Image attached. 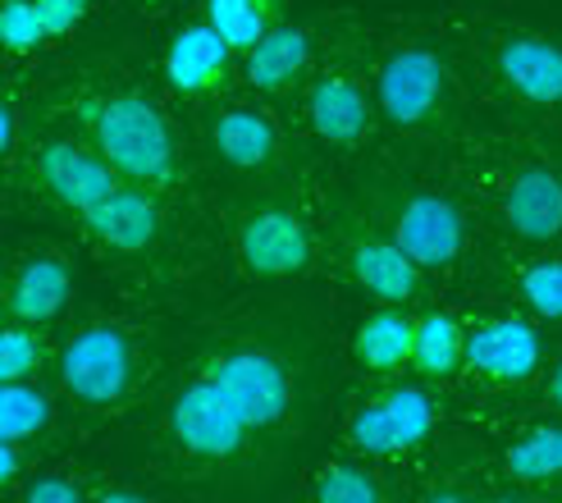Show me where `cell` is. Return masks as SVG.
I'll use <instances>...</instances> for the list:
<instances>
[{"label": "cell", "instance_id": "cell-5", "mask_svg": "<svg viewBox=\"0 0 562 503\" xmlns=\"http://www.w3.org/2000/svg\"><path fill=\"white\" fill-rule=\"evenodd\" d=\"M443 88H448V69L439 55L426 46H403L380 69V110L389 115V124L416 128L439 110Z\"/></svg>", "mask_w": 562, "mask_h": 503}, {"label": "cell", "instance_id": "cell-12", "mask_svg": "<svg viewBox=\"0 0 562 503\" xmlns=\"http://www.w3.org/2000/svg\"><path fill=\"white\" fill-rule=\"evenodd\" d=\"M229 55H234V46L224 42L211 23L183 27V33H175L170 51H165V78H170L183 97L215 92L224 74H229Z\"/></svg>", "mask_w": 562, "mask_h": 503}, {"label": "cell", "instance_id": "cell-17", "mask_svg": "<svg viewBox=\"0 0 562 503\" xmlns=\"http://www.w3.org/2000/svg\"><path fill=\"white\" fill-rule=\"evenodd\" d=\"M211 143H215L220 160H229L234 170H261L279 152V133L257 110H224L211 124Z\"/></svg>", "mask_w": 562, "mask_h": 503}, {"label": "cell", "instance_id": "cell-1", "mask_svg": "<svg viewBox=\"0 0 562 503\" xmlns=\"http://www.w3.org/2000/svg\"><path fill=\"white\" fill-rule=\"evenodd\" d=\"M82 120H88L97 152L115 165V175L156 188L175 179V137L165 115L147 101V97H101L82 105Z\"/></svg>", "mask_w": 562, "mask_h": 503}, {"label": "cell", "instance_id": "cell-34", "mask_svg": "<svg viewBox=\"0 0 562 503\" xmlns=\"http://www.w3.org/2000/svg\"><path fill=\"white\" fill-rule=\"evenodd\" d=\"M549 399L562 407V361H558V367H553V376H549Z\"/></svg>", "mask_w": 562, "mask_h": 503}, {"label": "cell", "instance_id": "cell-33", "mask_svg": "<svg viewBox=\"0 0 562 503\" xmlns=\"http://www.w3.org/2000/svg\"><path fill=\"white\" fill-rule=\"evenodd\" d=\"M97 503H147L143 494H128V490H110V494H101Z\"/></svg>", "mask_w": 562, "mask_h": 503}, {"label": "cell", "instance_id": "cell-6", "mask_svg": "<svg viewBox=\"0 0 562 503\" xmlns=\"http://www.w3.org/2000/svg\"><path fill=\"white\" fill-rule=\"evenodd\" d=\"M238 257H243V266L251 275L284 279V275L306 270V261H312V234H306V225H302L293 211L266 206V211L243 220V230H238Z\"/></svg>", "mask_w": 562, "mask_h": 503}, {"label": "cell", "instance_id": "cell-18", "mask_svg": "<svg viewBox=\"0 0 562 503\" xmlns=\"http://www.w3.org/2000/svg\"><path fill=\"white\" fill-rule=\"evenodd\" d=\"M312 60V42L302 27H270V33L247 51V78L261 92H284Z\"/></svg>", "mask_w": 562, "mask_h": 503}, {"label": "cell", "instance_id": "cell-25", "mask_svg": "<svg viewBox=\"0 0 562 503\" xmlns=\"http://www.w3.org/2000/svg\"><path fill=\"white\" fill-rule=\"evenodd\" d=\"M46 37L50 33H46V23H42L37 0H5V5H0V42H5L14 55L37 51Z\"/></svg>", "mask_w": 562, "mask_h": 503}, {"label": "cell", "instance_id": "cell-22", "mask_svg": "<svg viewBox=\"0 0 562 503\" xmlns=\"http://www.w3.org/2000/svg\"><path fill=\"white\" fill-rule=\"evenodd\" d=\"M50 422V403L37 384H27V380H5L0 384V439H33L42 435Z\"/></svg>", "mask_w": 562, "mask_h": 503}, {"label": "cell", "instance_id": "cell-26", "mask_svg": "<svg viewBox=\"0 0 562 503\" xmlns=\"http://www.w3.org/2000/svg\"><path fill=\"white\" fill-rule=\"evenodd\" d=\"M316 503H380V485L361 467H325L316 481Z\"/></svg>", "mask_w": 562, "mask_h": 503}, {"label": "cell", "instance_id": "cell-7", "mask_svg": "<svg viewBox=\"0 0 562 503\" xmlns=\"http://www.w3.org/2000/svg\"><path fill=\"white\" fill-rule=\"evenodd\" d=\"M435 426V407L420 389H393L352 416V444L361 454H403L420 444Z\"/></svg>", "mask_w": 562, "mask_h": 503}, {"label": "cell", "instance_id": "cell-9", "mask_svg": "<svg viewBox=\"0 0 562 503\" xmlns=\"http://www.w3.org/2000/svg\"><path fill=\"white\" fill-rule=\"evenodd\" d=\"M393 243L416 266H448L462 252V211L439 192H416L393 215Z\"/></svg>", "mask_w": 562, "mask_h": 503}, {"label": "cell", "instance_id": "cell-24", "mask_svg": "<svg viewBox=\"0 0 562 503\" xmlns=\"http://www.w3.org/2000/svg\"><path fill=\"white\" fill-rule=\"evenodd\" d=\"M508 471L517 481H549V477H562V431L558 426H540L521 435L513 449H508Z\"/></svg>", "mask_w": 562, "mask_h": 503}, {"label": "cell", "instance_id": "cell-13", "mask_svg": "<svg viewBox=\"0 0 562 503\" xmlns=\"http://www.w3.org/2000/svg\"><path fill=\"white\" fill-rule=\"evenodd\" d=\"M498 74L530 105L562 101V46L549 37H508L498 46Z\"/></svg>", "mask_w": 562, "mask_h": 503}, {"label": "cell", "instance_id": "cell-27", "mask_svg": "<svg viewBox=\"0 0 562 503\" xmlns=\"http://www.w3.org/2000/svg\"><path fill=\"white\" fill-rule=\"evenodd\" d=\"M42 367V344L27 325H10L0 334V380H27Z\"/></svg>", "mask_w": 562, "mask_h": 503}, {"label": "cell", "instance_id": "cell-19", "mask_svg": "<svg viewBox=\"0 0 562 503\" xmlns=\"http://www.w3.org/2000/svg\"><path fill=\"white\" fill-rule=\"evenodd\" d=\"M65 298H69V270L60 261H50V257H37L14 275L10 316L19 325H42V321H50L55 312H60Z\"/></svg>", "mask_w": 562, "mask_h": 503}, {"label": "cell", "instance_id": "cell-23", "mask_svg": "<svg viewBox=\"0 0 562 503\" xmlns=\"http://www.w3.org/2000/svg\"><path fill=\"white\" fill-rule=\"evenodd\" d=\"M206 23L234 51H251L270 33V0H206Z\"/></svg>", "mask_w": 562, "mask_h": 503}, {"label": "cell", "instance_id": "cell-29", "mask_svg": "<svg viewBox=\"0 0 562 503\" xmlns=\"http://www.w3.org/2000/svg\"><path fill=\"white\" fill-rule=\"evenodd\" d=\"M37 10H42L46 33L60 37V33H69L82 14H88V0H37Z\"/></svg>", "mask_w": 562, "mask_h": 503}, {"label": "cell", "instance_id": "cell-20", "mask_svg": "<svg viewBox=\"0 0 562 503\" xmlns=\"http://www.w3.org/2000/svg\"><path fill=\"white\" fill-rule=\"evenodd\" d=\"M352 353H357V361L367 371H380V376L398 371L416 353V321L403 316V312H375L371 321H361L357 339H352Z\"/></svg>", "mask_w": 562, "mask_h": 503}, {"label": "cell", "instance_id": "cell-28", "mask_svg": "<svg viewBox=\"0 0 562 503\" xmlns=\"http://www.w3.org/2000/svg\"><path fill=\"white\" fill-rule=\"evenodd\" d=\"M521 293L540 316L562 321V261H540L521 275Z\"/></svg>", "mask_w": 562, "mask_h": 503}, {"label": "cell", "instance_id": "cell-3", "mask_svg": "<svg viewBox=\"0 0 562 503\" xmlns=\"http://www.w3.org/2000/svg\"><path fill=\"white\" fill-rule=\"evenodd\" d=\"M170 431H175V439L183 444L188 454L220 462V458H234L243 449V439H247L251 426L243 422V412L224 399V389L206 376V380L188 384L183 394L175 399Z\"/></svg>", "mask_w": 562, "mask_h": 503}, {"label": "cell", "instance_id": "cell-8", "mask_svg": "<svg viewBox=\"0 0 562 503\" xmlns=\"http://www.w3.org/2000/svg\"><path fill=\"white\" fill-rule=\"evenodd\" d=\"M467 367L498 384H521L540 371V334L513 316L481 321L467 329Z\"/></svg>", "mask_w": 562, "mask_h": 503}, {"label": "cell", "instance_id": "cell-30", "mask_svg": "<svg viewBox=\"0 0 562 503\" xmlns=\"http://www.w3.org/2000/svg\"><path fill=\"white\" fill-rule=\"evenodd\" d=\"M23 503H82V494H78V485H74V481L46 477V481H37L33 490L23 494Z\"/></svg>", "mask_w": 562, "mask_h": 503}, {"label": "cell", "instance_id": "cell-16", "mask_svg": "<svg viewBox=\"0 0 562 503\" xmlns=\"http://www.w3.org/2000/svg\"><path fill=\"white\" fill-rule=\"evenodd\" d=\"M352 275L357 284L384 298V302H407L420 284V266L393 238H367L352 247Z\"/></svg>", "mask_w": 562, "mask_h": 503}, {"label": "cell", "instance_id": "cell-14", "mask_svg": "<svg viewBox=\"0 0 562 503\" xmlns=\"http://www.w3.org/2000/svg\"><path fill=\"white\" fill-rule=\"evenodd\" d=\"M82 220H88V230L115 252H147L160 234V211L143 188H115Z\"/></svg>", "mask_w": 562, "mask_h": 503}, {"label": "cell", "instance_id": "cell-32", "mask_svg": "<svg viewBox=\"0 0 562 503\" xmlns=\"http://www.w3.org/2000/svg\"><path fill=\"white\" fill-rule=\"evenodd\" d=\"M0 147H14V110H0Z\"/></svg>", "mask_w": 562, "mask_h": 503}, {"label": "cell", "instance_id": "cell-11", "mask_svg": "<svg viewBox=\"0 0 562 503\" xmlns=\"http://www.w3.org/2000/svg\"><path fill=\"white\" fill-rule=\"evenodd\" d=\"M503 220L526 243H549L562 234V179L544 165H530L508 183L503 198Z\"/></svg>", "mask_w": 562, "mask_h": 503}, {"label": "cell", "instance_id": "cell-10", "mask_svg": "<svg viewBox=\"0 0 562 503\" xmlns=\"http://www.w3.org/2000/svg\"><path fill=\"white\" fill-rule=\"evenodd\" d=\"M37 175H42V183H46V192L55 202L69 206V211H82V215H88L92 206H101L110 192L120 188L115 183V165H110L101 152L92 156V152H82L74 143L42 147Z\"/></svg>", "mask_w": 562, "mask_h": 503}, {"label": "cell", "instance_id": "cell-15", "mask_svg": "<svg viewBox=\"0 0 562 503\" xmlns=\"http://www.w3.org/2000/svg\"><path fill=\"white\" fill-rule=\"evenodd\" d=\"M306 115H312V128L325 137V143H357L361 133L371 124V110H367V97H361L357 82L329 74L312 88V101H306Z\"/></svg>", "mask_w": 562, "mask_h": 503}, {"label": "cell", "instance_id": "cell-21", "mask_svg": "<svg viewBox=\"0 0 562 503\" xmlns=\"http://www.w3.org/2000/svg\"><path fill=\"white\" fill-rule=\"evenodd\" d=\"M467 361V334L458 329L453 316H426L416 321V353H412V367L420 376H453Z\"/></svg>", "mask_w": 562, "mask_h": 503}, {"label": "cell", "instance_id": "cell-4", "mask_svg": "<svg viewBox=\"0 0 562 503\" xmlns=\"http://www.w3.org/2000/svg\"><path fill=\"white\" fill-rule=\"evenodd\" d=\"M211 380L224 389V399L243 412V422L251 431H274L289 416V403H293L289 376L266 353H251V348L224 353L211 367Z\"/></svg>", "mask_w": 562, "mask_h": 503}, {"label": "cell", "instance_id": "cell-35", "mask_svg": "<svg viewBox=\"0 0 562 503\" xmlns=\"http://www.w3.org/2000/svg\"><path fill=\"white\" fill-rule=\"evenodd\" d=\"M420 503H471L467 494H430V499H420Z\"/></svg>", "mask_w": 562, "mask_h": 503}, {"label": "cell", "instance_id": "cell-31", "mask_svg": "<svg viewBox=\"0 0 562 503\" xmlns=\"http://www.w3.org/2000/svg\"><path fill=\"white\" fill-rule=\"evenodd\" d=\"M14 477H19V444L0 439V481H14Z\"/></svg>", "mask_w": 562, "mask_h": 503}, {"label": "cell", "instance_id": "cell-36", "mask_svg": "<svg viewBox=\"0 0 562 503\" xmlns=\"http://www.w3.org/2000/svg\"><path fill=\"white\" fill-rule=\"evenodd\" d=\"M490 503H521V499H490Z\"/></svg>", "mask_w": 562, "mask_h": 503}, {"label": "cell", "instance_id": "cell-2", "mask_svg": "<svg viewBox=\"0 0 562 503\" xmlns=\"http://www.w3.org/2000/svg\"><path fill=\"white\" fill-rule=\"evenodd\" d=\"M60 380L78 403H120L133 380L128 334L115 325H88L60 353Z\"/></svg>", "mask_w": 562, "mask_h": 503}]
</instances>
